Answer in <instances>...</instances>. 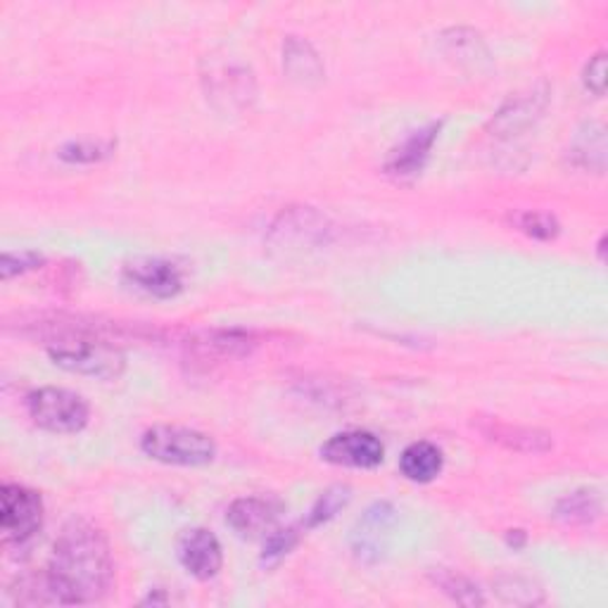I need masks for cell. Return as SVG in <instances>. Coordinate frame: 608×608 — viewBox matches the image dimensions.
I'll return each mask as SVG.
<instances>
[{"label":"cell","instance_id":"cell-23","mask_svg":"<svg viewBox=\"0 0 608 608\" xmlns=\"http://www.w3.org/2000/svg\"><path fill=\"white\" fill-rule=\"evenodd\" d=\"M497 595L501 597V601L506 604H518V606H535L543 604L545 595L543 589H539L533 580L520 578V576H501L495 580Z\"/></svg>","mask_w":608,"mask_h":608},{"label":"cell","instance_id":"cell-4","mask_svg":"<svg viewBox=\"0 0 608 608\" xmlns=\"http://www.w3.org/2000/svg\"><path fill=\"white\" fill-rule=\"evenodd\" d=\"M43 528L41 495L24 485L6 483L0 489V530L3 543L22 547Z\"/></svg>","mask_w":608,"mask_h":608},{"label":"cell","instance_id":"cell-9","mask_svg":"<svg viewBox=\"0 0 608 608\" xmlns=\"http://www.w3.org/2000/svg\"><path fill=\"white\" fill-rule=\"evenodd\" d=\"M176 556L183 570L202 582L216 578L224 566L222 543L207 528L183 530L176 543Z\"/></svg>","mask_w":608,"mask_h":608},{"label":"cell","instance_id":"cell-14","mask_svg":"<svg viewBox=\"0 0 608 608\" xmlns=\"http://www.w3.org/2000/svg\"><path fill=\"white\" fill-rule=\"evenodd\" d=\"M260 343L257 337L247 331H200L189 337V347L197 349L205 357H222V359H239L250 357L252 349Z\"/></svg>","mask_w":608,"mask_h":608},{"label":"cell","instance_id":"cell-5","mask_svg":"<svg viewBox=\"0 0 608 608\" xmlns=\"http://www.w3.org/2000/svg\"><path fill=\"white\" fill-rule=\"evenodd\" d=\"M122 278L155 300H174L185 291V268L169 257H133L124 264Z\"/></svg>","mask_w":608,"mask_h":608},{"label":"cell","instance_id":"cell-27","mask_svg":"<svg viewBox=\"0 0 608 608\" xmlns=\"http://www.w3.org/2000/svg\"><path fill=\"white\" fill-rule=\"evenodd\" d=\"M582 83L589 93L601 98L606 93V53L599 50L597 55L589 58L582 70Z\"/></svg>","mask_w":608,"mask_h":608},{"label":"cell","instance_id":"cell-7","mask_svg":"<svg viewBox=\"0 0 608 608\" xmlns=\"http://www.w3.org/2000/svg\"><path fill=\"white\" fill-rule=\"evenodd\" d=\"M321 459L333 466L371 470L383 464L385 445L381 443V437L368 430L337 433L321 445Z\"/></svg>","mask_w":608,"mask_h":608},{"label":"cell","instance_id":"cell-25","mask_svg":"<svg viewBox=\"0 0 608 608\" xmlns=\"http://www.w3.org/2000/svg\"><path fill=\"white\" fill-rule=\"evenodd\" d=\"M112 143H93V141H72L58 150V158L67 164H95L112 155Z\"/></svg>","mask_w":608,"mask_h":608},{"label":"cell","instance_id":"cell-11","mask_svg":"<svg viewBox=\"0 0 608 608\" xmlns=\"http://www.w3.org/2000/svg\"><path fill=\"white\" fill-rule=\"evenodd\" d=\"M473 418H476L473 420V426L478 428V433L485 437V440L497 443L511 452L545 454L554 447L551 435L539 428L506 424V420H499L495 416H473Z\"/></svg>","mask_w":608,"mask_h":608},{"label":"cell","instance_id":"cell-2","mask_svg":"<svg viewBox=\"0 0 608 608\" xmlns=\"http://www.w3.org/2000/svg\"><path fill=\"white\" fill-rule=\"evenodd\" d=\"M141 449L152 462L166 466H207L216 445L207 433L185 426H152L141 437Z\"/></svg>","mask_w":608,"mask_h":608},{"label":"cell","instance_id":"cell-1","mask_svg":"<svg viewBox=\"0 0 608 608\" xmlns=\"http://www.w3.org/2000/svg\"><path fill=\"white\" fill-rule=\"evenodd\" d=\"M53 604L87 606L103 599L114 582V559L105 533L89 520L62 528L45 568Z\"/></svg>","mask_w":608,"mask_h":608},{"label":"cell","instance_id":"cell-18","mask_svg":"<svg viewBox=\"0 0 608 608\" xmlns=\"http://www.w3.org/2000/svg\"><path fill=\"white\" fill-rule=\"evenodd\" d=\"M283 67L291 79L300 83H318L324 79V64H321L314 48L297 37H291L283 45Z\"/></svg>","mask_w":608,"mask_h":608},{"label":"cell","instance_id":"cell-19","mask_svg":"<svg viewBox=\"0 0 608 608\" xmlns=\"http://www.w3.org/2000/svg\"><path fill=\"white\" fill-rule=\"evenodd\" d=\"M349 501H352V487L349 485H331L314 501V506L307 514V520L302 523L304 530L326 526V523H331L343 509H347Z\"/></svg>","mask_w":608,"mask_h":608},{"label":"cell","instance_id":"cell-20","mask_svg":"<svg viewBox=\"0 0 608 608\" xmlns=\"http://www.w3.org/2000/svg\"><path fill=\"white\" fill-rule=\"evenodd\" d=\"M430 578L456 604H462V606H485L487 604L478 585L468 580L466 576H462V572H454L447 568H433Z\"/></svg>","mask_w":608,"mask_h":608},{"label":"cell","instance_id":"cell-22","mask_svg":"<svg viewBox=\"0 0 608 608\" xmlns=\"http://www.w3.org/2000/svg\"><path fill=\"white\" fill-rule=\"evenodd\" d=\"M445 43H447V55L459 60V62H470L478 64V60L487 58V48L480 41L476 31L470 29H452L445 33Z\"/></svg>","mask_w":608,"mask_h":608},{"label":"cell","instance_id":"cell-17","mask_svg":"<svg viewBox=\"0 0 608 608\" xmlns=\"http://www.w3.org/2000/svg\"><path fill=\"white\" fill-rule=\"evenodd\" d=\"M601 516V497L597 489L580 487L564 495L554 506V518L566 526H592Z\"/></svg>","mask_w":608,"mask_h":608},{"label":"cell","instance_id":"cell-26","mask_svg":"<svg viewBox=\"0 0 608 608\" xmlns=\"http://www.w3.org/2000/svg\"><path fill=\"white\" fill-rule=\"evenodd\" d=\"M45 264V257L39 250H20V252H6L3 260H0V274L3 281H10L14 276H24L37 272Z\"/></svg>","mask_w":608,"mask_h":608},{"label":"cell","instance_id":"cell-8","mask_svg":"<svg viewBox=\"0 0 608 608\" xmlns=\"http://www.w3.org/2000/svg\"><path fill=\"white\" fill-rule=\"evenodd\" d=\"M285 514V504L274 497V495H250L235 499L229 511H226V523L229 528L245 539H255V537H266L272 533L281 516Z\"/></svg>","mask_w":608,"mask_h":608},{"label":"cell","instance_id":"cell-15","mask_svg":"<svg viewBox=\"0 0 608 608\" xmlns=\"http://www.w3.org/2000/svg\"><path fill=\"white\" fill-rule=\"evenodd\" d=\"M443 468H445L443 449L433 443H426V440L412 443L399 456L402 476L412 483H418V485L433 483L437 476H440Z\"/></svg>","mask_w":608,"mask_h":608},{"label":"cell","instance_id":"cell-28","mask_svg":"<svg viewBox=\"0 0 608 608\" xmlns=\"http://www.w3.org/2000/svg\"><path fill=\"white\" fill-rule=\"evenodd\" d=\"M506 545H509L514 551H518V549H523V547H526V543H528V537H526V533H523V530H509V533H506Z\"/></svg>","mask_w":608,"mask_h":608},{"label":"cell","instance_id":"cell-21","mask_svg":"<svg viewBox=\"0 0 608 608\" xmlns=\"http://www.w3.org/2000/svg\"><path fill=\"white\" fill-rule=\"evenodd\" d=\"M511 226L520 231L523 235H528L533 241H556L561 233L559 219L549 212H539V210H518L511 214Z\"/></svg>","mask_w":608,"mask_h":608},{"label":"cell","instance_id":"cell-16","mask_svg":"<svg viewBox=\"0 0 608 608\" xmlns=\"http://www.w3.org/2000/svg\"><path fill=\"white\" fill-rule=\"evenodd\" d=\"M566 158L572 166L601 174L606 166V129L597 122L585 124L570 141Z\"/></svg>","mask_w":608,"mask_h":608},{"label":"cell","instance_id":"cell-6","mask_svg":"<svg viewBox=\"0 0 608 608\" xmlns=\"http://www.w3.org/2000/svg\"><path fill=\"white\" fill-rule=\"evenodd\" d=\"M395 520H397V511L391 501L371 504L362 514V518L357 520V526H354L349 537L354 559L364 566L378 564L385 556L387 537H391Z\"/></svg>","mask_w":608,"mask_h":608},{"label":"cell","instance_id":"cell-24","mask_svg":"<svg viewBox=\"0 0 608 608\" xmlns=\"http://www.w3.org/2000/svg\"><path fill=\"white\" fill-rule=\"evenodd\" d=\"M300 543V530L297 528H274L264 537V549H262V564L264 566H278L285 556H288Z\"/></svg>","mask_w":608,"mask_h":608},{"label":"cell","instance_id":"cell-13","mask_svg":"<svg viewBox=\"0 0 608 608\" xmlns=\"http://www.w3.org/2000/svg\"><path fill=\"white\" fill-rule=\"evenodd\" d=\"M274 239L285 245V243H295V245H324L328 243L331 226L326 222L324 214H318L310 207H300L283 212L278 216V222L274 224L272 231Z\"/></svg>","mask_w":608,"mask_h":608},{"label":"cell","instance_id":"cell-3","mask_svg":"<svg viewBox=\"0 0 608 608\" xmlns=\"http://www.w3.org/2000/svg\"><path fill=\"white\" fill-rule=\"evenodd\" d=\"M33 424L55 435H77L89 426L91 407L81 395L64 387H39L27 397Z\"/></svg>","mask_w":608,"mask_h":608},{"label":"cell","instance_id":"cell-12","mask_svg":"<svg viewBox=\"0 0 608 608\" xmlns=\"http://www.w3.org/2000/svg\"><path fill=\"white\" fill-rule=\"evenodd\" d=\"M547 89H535L526 95L514 98L506 103L495 116L493 122H489V131H493V136L497 139H514L520 136L523 131L535 126V122L543 116L545 108H547Z\"/></svg>","mask_w":608,"mask_h":608},{"label":"cell","instance_id":"cell-10","mask_svg":"<svg viewBox=\"0 0 608 608\" xmlns=\"http://www.w3.org/2000/svg\"><path fill=\"white\" fill-rule=\"evenodd\" d=\"M440 129H443V122H430L426 126L412 131L407 139L391 150V155H387L383 164L385 174L393 179H414L424 172V166L433 152V145L437 136H440Z\"/></svg>","mask_w":608,"mask_h":608},{"label":"cell","instance_id":"cell-29","mask_svg":"<svg viewBox=\"0 0 608 608\" xmlns=\"http://www.w3.org/2000/svg\"><path fill=\"white\" fill-rule=\"evenodd\" d=\"M169 599L164 597V592H162V589H155V592H150L141 604L143 606H148V604H152V606H158V604H166Z\"/></svg>","mask_w":608,"mask_h":608}]
</instances>
